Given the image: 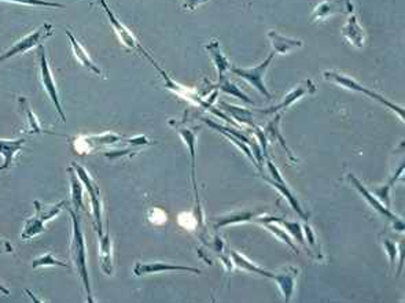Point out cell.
I'll list each match as a JSON object with an SVG mask.
<instances>
[{
  "label": "cell",
  "mask_w": 405,
  "mask_h": 303,
  "mask_svg": "<svg viewBox=\"0 0 405 303\" xmlns=\"http://www.w3.org/2000/svg\"><path fill=\"white\" fill-rule=\"evenodd\" d=\"M70 217H71V243H70V257L73 259V263L76 266L77 275L81 280L84 293L87 295V302H94L92 298V287H91V280L88 275V268H87V248H85V238L83 234L81 228V220H80V213L68 209Z\"/></svg>",
  "instance_id": "6da1fadb"
},
{
  "label": "cell",
  "mask_w": 405,
  "mask_h": 303,
  "mask_svg": "<svg viewBox=\"0 0 405 303\" xmlns=\"http://www.w3.org/2000/svg\"><path fill=\"white\" fill-rule=\"evenodd\" d=\"M140 54H143L148 61L151 62V64H153V66L158 70V73L161 74V77H162V80H164V83H165V88H168L169 91H172L176 96H179V98H182V99H184V101H189V102H191V103H194V105L203 107L205 110L210 112L212 114L217 116L218 119H221V120H224V121L232 122V123H234V121H232V120H231L224 112H218L217 109H214L213 105L209 103L206 99H203V96H201L197 91H194V89H191V88H189V87H184V85L176 83L173 78H171V76H169L164 69L160 67V64L150 57V54H148L146 50H143V47L140 49Z\"/></svg>",
  "instance_id": "7a4b0ae2"
},
{
  "label": "cell",
  "mask_w": 405,
  "mask_h": 303,
  "mask_svg": "<svg viewBox=\"0 0 405 303\" xmlns=\"http://www.w3.org/2000/svg\"><path fill=\"white\" fill-rule=\"evenodd\" d=\"M325 80L336 84L338 87H342L345 89H349L352 92H359V94H364L365 96L374 99L375 102H378L379 105H382L384 107H386L388 110L393 112L396 116H399L400 121L404 122V107L403 106H397L396 103L390 102L389 99H386L385 96H382L381 94L364 87L363 84H360L359 81H356L353 77L346 76L343 73H339L337 70H327L323 73Z\"/></svg>",
  "instance_id": "3957f363"
},
{
  "label": "cell",
  "mask_w": 405,
  "mask_h": 303,
  "mask_svg": "<svg viewBox=\"0 0 405 303\" xmlns=\"http://www.w3.org/2000/svg\"><path fill=\"white\" fill-rule=\"evenodd\" d=\"M33 207H35V216L26 220L22 228V234H21L22 241H31L39 236L40 234H43L46 231V224L54 217L60 216L62 210L67 209V202L61 200L55 205H43L39 200H35Z\"/></svg>",
  "instance_id": "277c9868"
},
{
  "label": "cell",
  "mask_w": 405,
  "mask_h": 303,
  "mask_svg": "<svg viewBox=\"0 0 405 303\" xmlns=\"http://www.w3.org/2000/svg\"><path fill=\"white\" fill-rule=\"evenodd\" d=\"M73 171L76 172V175L78 176V179L83 182V185L85 187L88 195H89V203H91V210H92V216H94V224H95V230L98 232V235L103 234V203H102V198H101V191L98 184L95 180L91 178V175L88 173L87 169H84L81 165L78 164H71Z\"/></svg>",
  "instance_id": "5b68a950"
},
{
  "label": "cell",
  "mask_w": 405,
  "mask_h": 303,
  "mask_svg": "<svg viewBox=\"0 0 405 303\" xmlns=\"http://www.w3.org/2000/svg\"><path fill=\"white\" fill-rule=\"evenodd\" d=\"M53 35H54V26L51 24H43L36 31H33L32 33L22 37L21 40H18L15 44H12V47L10 50H7L4 54H1L0 63L8 61L17 55L25 54L29 50H33V49L42 46V43L44 40H47L49 37H51Z\"/></svg>",
  "instance_id": "8992f818"
},
{
  "label": "cell",
  "mask_w": 405,
  "mask_h": 303,
  "mask_svg": "<svg viewBox=\"0 0 405 303\" xmlns=\"http://www.w3.org/2000/svg\"><path fill=\"white\" fill-rule=\"evenodd\" d=\"M347 180L354 187V189L364 198V200L370 205V207H372L379 216H382L385 220H388L393 224V228L396 231H400V232L404 231L403 220L399 218L395 213H392L390 207H388L385 203H382L370 189H367V187L360 182L354 175H352V173L347 175Z\"/></svg>",
  "instance_id": "52a82bcc"
},
{
  "label": "cell",
  "mask_w": 405,
  "mask_h": 303,
  "mask_svg": "<svg viewBox=\"0 0 405 303\" xmlns=\"http://www.w3.org/2000/svg\"><path fill=\"white\" fill-rule=\"evenodd\" d=\"M275 53H270V55L261 62L260 64L255 66V67H238V66H231L230 70L231 73H234L235 76L241 77L242 80H245L248 84H250L253 88H256L261 95H264L267 99H270V91L264 83V76L270 67V63L273 61Z\"/></svg>",
  "instance_id": "ba28073f"
},
{
  "label": "cell",
  "mask_w": 405,
  "mask_h": 303,
  "mask_svg": "<svg viewBox=\"0 0 405 303\" xmlns=\"http://www.w3.org/2000/svg\"><path fill=\"white\" fill-rule=\"evenodd\" d=\"M37 55H39V66H40V80L43 84L44 91L47 92L49 98L51 99V102L54 103L58 116L61 117L62 122H67V116L64 113L61 101H60V95H58V89L55 85V80L53 77L51 69L49 66V61H47V55H46V49L43 46L37 47Z\"/></svg>",
  "instance_id": "9c48e42d"
},
{
  "label": "cell",
  "mask_w": 405,
  "mask_h": 303,
  "mask_svg": "<svg viewBox=\"0 0 405 303\" xmlns=\"http://www.w3.org/2000/svg\"><path fill=\"white\" fill-rule=\"evenodd\" d=\"M169 125L180 135L183 141L186 143L189 153H190V164H191V179H193V188L196 193L197 203L200 206V198H198V185L196 179V141L198 136V128L197 126H189L186 122L176 121V120H169Z\"/></svg>",
  "instance_id": "30bf717a"
},
{
  "label": "cell",
  "mask_w": 405,
  "mask_h": 303,
  "mask_svg": "<svg viewBox=\"0 0 405 303\" xmlns=\"http://www.w3.org/2000/svg\"><path fill=\"white\" fill-rule=\"evenodd\" d=\"M266 161H267V168H268V172H270V179H268V178H264V176H263V179L268 182L270 185H272L275 189L279 191V193H280V195L288 202V205L291 206V209H293L294 211H297V214H298L301 218L308 220V214L302 210V207H301L298 199H297V198L294 196V193L290 191V188L287 187V184L283 180V178H282L279 169H277V168L273 165V162L270 161V157L266 158Z\"/></svg>",
  "instance_id": "8fae6325"
},
{
  "label": "cell",
  "mask_w": 405,
  "mask_h": 303,
  "mask_svg": "<svg viewBox=\"0 0 405 303\" xmlns=\"http://www.w3.org/2000/svg\"><path fill=\"white\" fill-rule=\"evenodd\" d=\"M316 92V85L313 84L312 80H304L301 81L298 85H295L284 98L280 103H277L276 106H272L268 109H263L259 110L263 114H276L279 112H284L288 107H291L294 103H297L298 101H301L304 96L307 95H313Z\"/></svg>",
  "instance_id": "7c38bea8"
},
{
  "label": "cell",
  "mask_w": 405,
  "mask_h": 303,
  "mask_svg": "<svg viewBox=\"0 0 405 303\" xmlns=\"http://www.w3.org/2000/svg\"><path fill=\"white\" fill-rule=\"evenodd\" d=\"M354 11L352 0H325L312 11L311 22H322L337 14H350Z\"/></svg>",
  "instance_id": "4fadbf2b"
},
{
  "label": "cell",
  "mask_w": 405,
  "mask_h": 303,
  "mask_svg": "<svg viewBox=\"0 0 405 303\" xmlns=\"http://www.w3.org/2000/svg\"><path fill=\"white\" fill-rule=\"evenodd\" d=\"M98 1H99V4L102 6V8H103V11H105V14H106V17H107L110 25H112L113 29H114V33L117 35V37H119V40L123 43V46H126L128 50L139 51V53H140L141 46L137 43V40H136L135 36L132 35V32H131L124 24L120 22V19L114 15V12H113V11L110 10V7L107 6L106 0H98Z\"/></svg>",
  "instance_id": "5bb4252c"
},
{
  "label": "cell",
  "mask_w": 405,
  "mask_h": 303,
  "mask_svg": "<svg viewBox=\"0 0 405 303\" xmlns=\"http://www.w3.org/2000/svg\"><path fill=\"white\" fill-rule=\"evenodd\" d=\"M161 272H190L200 275L201 270L191 266H183V265H175L168 262H136L134 268L135 276H146L153 273H161Z\"/></svg>",
  "instance_id": "9a60e30c"
},
{
  "label": "cell",
  "mask_w": 405,
  "mask_h": 303,
  "mask_svg": "<svg viewBox=\"0 0 405 303\" xmlns=\"http://www.w3.org/2000/svg\"><path fill=\"white\" fill-rule=\"evenodd\" d=\"M126 139L117 133L107 132L98 136H83L76 140V150L80 153H87L94 148H101L103 146H113L117 143H123Z\"/></svg>",
  "instance_id": "2e32d148"
},
{
  "label": "cell",
  "mask_w": 405,
  "mask_h": 303,
  "mask_svg": "<svg viewBox=\"0 0 405 303\" xmlns=\"http://www.w3.org/2000/svg\"><path fill=\"white\" fill-rule=\"evenodd\" d=\"M342 36L345 37V40L352 44L356 49H363L364 43H365V32L361 28V25L359 24L357 15L353 12L347 14V19L346 24L343 25V28L341 29Z\"/></svg>",
  "instance_id": "e0dca14e"
},
{
  "label": "cell",
  "mask_w": 405,
  "mask_h": 303,
  "mask_svg": "<svg viewBox=\"0 0 405 303\" xmlns=\"http://www.w3.org/2000/svg\"><path fill=\"white\" fill-rule=\"evenodd\" d=\"M297 276H298V269H295L293 266H287L279 273H272L270 279L276 282L286 302L291 301V297H293L294 288H295Z\"/></svg>",
  "instance_id": "ac0fdd59"
},
{
  "label": "cell",
  "mask_w": 405,
  "mask_h": 303,
  "mask_svg": "<svg viewBox=\"0 0 405 303\" xmlns=\"http://www.w3.org/2000/svg\"><path fill=\"white\" fill-rule=\"evenodd\" d=\"M268 39H270L272 50H273L272 53H275L277 55H286V54L291 53L293 50L301 49L304 46V43L301 40L282 36L276 31H268Z\"/></svg>",
  "instance_id": "d6986e66"
},
{
  "label": "cell",
  "mask_w": 405,
  "mask_h": 303,
  "mask_svg": "<svg viewBox=\"0 0 405 303\" xmlns=\"http://www.w3.org/2000/svg\"><path fill=\"white\" fill-rule=\"evenodd\" d=\"M206 51L209 53V57L213 62L216 70H217V77L218 80L225 77V73L230 70L231 64L227 60V57L223 54L221 47H220V42L217 39H212L206 46H205Z\"/></svg>",
  "instance_id": "ffe728a7"
},
{
  "label": "cell",
  "mask_w": 405,
  "mask_h": 303,
  "mask_svg": "<svg viewBox=\"0 0 405 303\" xmlns=\"http://www.w3.org/2000/svg\"><path fill=\"white\" fill-rule=\"evenodd\" d=\"M99 261H101V266L102 270L110 276L113 275V243H112V238H110V231L107 230L106 234L99 235Z\"/></svg>",
  "instance_id": "44dd1931"
},
{
  "label": "cell",
  "mask_w": 405,
  "mask_h": 303,
  "mask_svg": "<svg viewBox=\"0 0 405 303\" xmlns=\"http://www.w3.org/2000/svg\"><path fill=\"white\" fill-rule=\"evenodd\" d=\"M24 143H25V139H15V140L0 139V154L4 158V162L0 166V172H4L11 168L14 158L22 150Z\"/></svg>",
  "instance_id": "7402d4cb"
},
{
  "label": "cell",
  "mask_w": 405,
  "mask_h": 303,
  "mask_svg": "<svg viewBox=\"0 0 405 303\" xmlns=\"http://www.w3.org/2000/svg\"><path fill=\"white\" fill-rule=\"evenodd\" d=\"M67 36H68L69 42L71 44V50H73L74 58L80 62L85 69H88L89 71H92L94 74L101 76L102 74V70L99 69V66L95 62L92 61V58L89 57V54L83 49V46L80 44V42L73 36V33L69 29H67Z\"/></svg>",
  "instance_id": "603a6c76"
},
{
  "label": "cell",
  "mask_w": 405,
  "mask_h": 303,
  "mask_svg": "<svg viewBox=\"0 0 405 303\" xmlns=\"http://www.w3.org/2000/svg\"><path fill=\"white\" fill-rule=\"evenodd\" d=\"M280 120H282V114L280 113H276L275 117H273V120H270L268 122L264 133H266L268 141H275V143L277 141L287 151V157L293 162H297V158L293 155V151L288 148V146H287V143H286V140H284V137H283V135L280 132Z\"/></svg>",
  "instance_id": "cb8c5ba5"
},
{
  "label": "cell",
  "mask_w": 405,
  "mask_h": 303,
  "mask_svg": "<svg viewBox=\"0 0 405 303\" xmlns=\"http://www.w3.org/2000/svg\"><path fill=\"white\" fill-rule=\"evenodd\" d=\"M18 105H19V110L22 112V114H24V117H25V121H26V126L24 128V130H25L26 133H29V135H39V133L46 132V130L42 128L40 122L37 120L36 114L33 113V110H32V107H31V103H29V101H28L26 98H22V96H21V98L18 99Z\"/></svg>",
  "instance_id": "d4e9b609"
},
{
  "label": "cell",
  "mask_w": 405,
  "mask_h": 303,
  "mask_svg": "<svg viewBox=\"0 0 405 303\" xmlns=\"http://www.w3.org/2000/svg\"><path fill=\"white\" fill-rule=\"evenodd\" d=\"M220 106L223 109V112L228 116H231L235 121H239L241 123H246L252 128L256 126L255 123V120H253V113L246 109V107H239V106H234V105H230V103H225V102H220Z\"/></svg>",
  "instance_id": "484cf974"
},
{
  "label": "cell",
  "mask_w": 405,
  "mask_h": 303,
  "mask_svg": "<svg viewBox=\"0 0 405 303\" xmlns=\"http://www.w3.org/2000/svg\"><path fill=\"white\" fill-rule=\"evenodd\" d=\"M203 121L206 123V125H209L210 128H213L214 130H217L218 133H221L225 139H228L230 141H232L241 151H243L245 153V155L253 162V164H256V159H255V157H253V154H252V150L249 148V146L246 144V143H243L241 139H238V137H235L234 135H231V133H228L220 123H217V122L212 121V120H209V119H203ZM256 166H257V164H256Z\"/></svg>",
  "instance_id": "4316f807"
},
{
  "label": "cell",
  "mask_w": 405,
  "mask_h": 303,
  "mask_svg": "<svg viewBox=\"0 0 405 303\" xmlns=\"http://www.w3.org/2000/svg\"><path fill=\"white\" fill-rule=\"evenodd\" d=\"M69 175H70V198L73 203V209L76 211L84 210V200H83V182L73 171V168H69Z\"/></svg>",
  "instance_id": "83f0119b"
},
{
  "label": "cell",
  "mask_w": 405,
  "mask_h": 303,
  "mask_svg": "<svg viewBox=\"0 0 405 303\" xmlns=\"http://www.w3.org/2000/svg\"><path fill=\"white\" fill-rule=\"evenodd\" d=\"M230 255L232 257V261H234L235 266H238L239 269L246 270V272H250V273H255V275H260V276L267 277V279H270V277H272V272H268V270L261 269L260 266H257L256 263H253L252 261H249L246 257L238 254L236 251H231Z\"/></svg>",
  "instance_id": "f1b7e54d"
},
{
  "label": "cell",
  "mask_w": 405,
  "mask_h": 303,
  "mask_svg": "<svg viewBox=\"0 0 405 303\" xmlns=\"http://www.w3.org/2000/svg\"><path fill=\"white\" fill-rule=\"evenodd\" d=\"M403 172H404V161H402L399 169H397L396 173L390 178V180L388 182V184H385V185H382V187H379V188H375V189L372 191V193H374V195H375L382 203L385 202L388 207H390V189H392V187L396 184L397 179L403 175Z\"/></svg>",
  "instance_id": "f546056e"
},
{
  "label": "cell",
  "mask_w": 405,
  "mask_h": 303,
  "mask_svg": "<svg viewBox=\"0 0 405 303\" xmlns=\"http://www.w3.org/2000/svg\"><path fill=\"white\" fill-rule=\"evenodd\" d=\"M217 88H218L220 91H223V92L231 95V96H235V98L243 101L245 103H249V105L253 103V101L249 99V96H248V95H246V94H245V92H243L236 84L231 83V81L227 80L225 77L221 78V80H218V85H217Z\"/></svg>",
  "instance_id": "4dcf8cb0"
},
{
  "label": "cell",
  "mask_w": 405,
  "mask_h": 303,
  "mask_svg": "<svg viewBox=\"0 0 405 303\" xmlns=\"http://www.w3.org/2000/svg\"><path fill=\"white\" fill-rule=\"evenodd\" d=\"M256 217L255 211H243V213H232L228 216H224L221 218L217 220L214 228H220V227H225L230 224H241V223H248L250 220H253Z\"/></svg>",
  "instance_id": "1f68e13d"
},
{
  "label": "cell",
  "mask_w": 405,
  "mask_h": 303,
  "mask_svg": "<svg viewBox=\"0 0 405 303\" xmlns=\"http://www.w3.org/2000/svg\"><path fill=\"white\" fill-rule=\"evenodd\" d=\"M261 224L270 231L272 235H275L280 242L286 243L293 251H295V252H298V248H297V245L294 244L293 242V239L290 238V235L288 234H286V231H283V230H280L277 225H275V224H272L270 221H261Z\"/></svg>",
  "instance_id": "d6a6232c"
},
{
  "label": "cell",
  "mask_w": 405,
  "mask_h": 303,
  "mask_svg": "<svg viewBox=\"0 0 405 303\" xmlns=\"http://www.w3.org/2000/svg\"><path fill=\"white\" fill-rule=\"evenodd\" d=\"M32 266L33 269H37V268H49V266H61V268H69L68 263L57 259L51 252H47L46 255H42L36 259H33L32 262Z\"/></svg>",
  "instance_id": "836d02e7"
},
{
  "label": "cell",
  "mask_w": 405,
  "mask_h": 303,
  "mask_svg": "<svg viewBox=\"0 0 405 303\" xmlns=\"http://www.w3.org/2000/svg\"><path fill=\"white\" fill-rule=\"evenodd\" d=\"M0 1H7V3H17V4H24V6H31V7H51V8H65L64 4L57 3V1H49V0H0Z\"/></svg>",
  "instance_id": "e575fe53"
},
{
  "label": "cell",
  "mask_w": 405,
  "mask_h": 303,
  "mask_svg": "<svg viewBox=\"0 0 405 303\" xmlns=\"http://www.w3.org/2000/svg\"><path fill=\"white\" fill-rule=\"evenodd\" d=\"M382 244H384V247H385V251H386V254H388V257H389V261H390V263H392V265H395V262H396V258H397V254H399L397 244H396V243L392 242V241H390V239H388V238H385V239L382 241Z\"/></svg>",
  "instance_id": "d590c367"
},
{
  "label": "cell",
  "mask_w": 405,
  "mask_h": 303,
  "mask_svg": "<svg viewBox=\"0 0 405 303\" xmlns=\"http://www.w3.org/2000/svg\"><path fill=\"white\" fill-rule=\"evenodd\" d=\"M206 0H186V3H184V8H187V10H196L197 8V6H200L201 3H205Z\"/></svg>",
  "instance_id": "8d00e7d4"
},
{
  "label": "cell",
  "mask_w": 405,
  "mask_h": 303,
  "mask_svg": "<svg viewBox=\"0 0 405 303\" xmlns=\"http://www.w3.org/2000/svg\"><path fill=\"white\" fill-rule=\"evenodd\" d=\"M0 250L4 251V252H11V251H12V245L7 242V241H3V239L0 238Z\"/></svg>",
  "instance_id": "74e56055"
},
{
  "label": "cell",
  "mask_w": 405,
  "mask_h": 303,
  "mask_svg": "<svg viewBox=\"0 0 405 303\" xmlns=\"http://www.w3.org/2000/svg\"><path fill=\"white\" fill-rule=\"evenodd\" d=\"M0 294H3V295H6V297H8V295H10V291H8L6 287H3V286L0 284Z\"/></svg>",
  "instance_id": "f35d334b"
}]
</instances>
